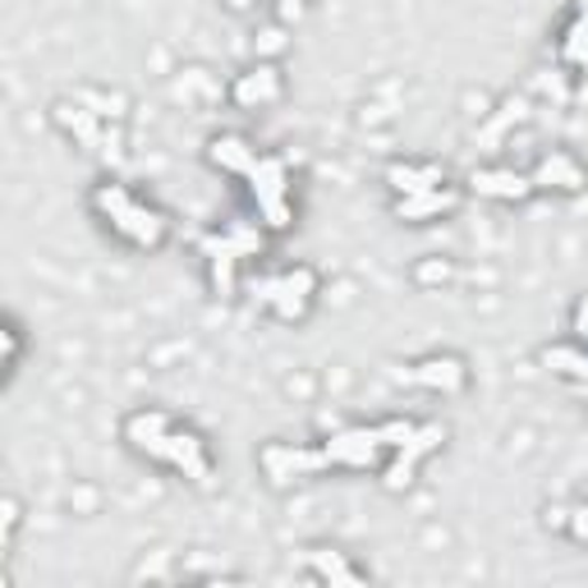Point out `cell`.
<instances>
[{
  "label": "cell",
  "mask_w": 588,
  "mask_h": 588,
  "mask_svg": "<svg viewBox=\"0 0 588 588\" xmlns=\"http://www.w3.org/2000/svg\"><path fill=\"white\" fill-rule=\"evenodd\" d=\"M87 207L102 216L106 230L115 239H125L130 249H143V254H157L171 244V216L162 207H152L143 203L130 184H120V179H102V184H92V194H87Z\"/></svg>",
  "instance_id": "6da1fadb"
},
{
  "label": "cell",
  "mask_w": 588,
  "mask_h": 588,
  "mask_svg": "<svg viewBox=\"0 0 588 588\" xmlns=\"http://www.w3.org/2000/svg\"><path fill=\"white\" fill-rule=\"evenodd\" d=\"M249 179V198L262 216V226L267 230H290L295 226V198H290V162L286 157H276V152H262L258 166L244 175Z\"/></svg>",
  "instance_id": "7a4b0ae2"
},
{
  "label": "cell",
  "mask_w": 588,
  "mask_h": 588,
  "mask_svg": "<svg viewBox=\"0 0 588 588\" xmlns=\"http://www.w3.org/2000/svg\"><path fill=\"white\" fill-rule=\"evenodd\" d=\"M327 455V470H350V474H368V470H382L391 446L382 442L378 423H363V427H340L322 442Z\"/></svg>",
  "instance_id": "3957f363"
},
{
  "label": "cell",
  "mask_w": 588,
  "mask_h": 588,
  "mask_svg": "<svg viewBox=\"0 0 588 588\" xmlns=\"http://www.w3.org/2000/svg\"><path fill=\"white\" fill-rule=\"evenodd\" d=\"M446 437H451V427L446 423H414V432H410V442L405 446H395L391 455H386V464H382V487L386 492H405L410 483H414V474H419V464L427 460V455H437L442 446H446Z\"/></svg>",
  "instance_id": "277c9868"
},
{
  "label": "cell",
  "mask_w": 588,
  "mask_h": 588,
  "mask_svg": "<svg viewBox=\"0 0 588 588\" xmlns=\"http://www.w3.org/2000/svg\"><path fill=\"white\" fill-rule=\"evenodd\" d=\"M152 464H166V470H175V474H184L194 487H212V451H207V437L203 432H194V427H184V423H175L166 437H162V446L152 451Z\"/></svg>",
  "instance_id": "5b68a950"
},
{
  "label": "cell",
  "mask_w": 588,
  "mask_h": 588,
  "mask_svg": "<svg viewBox=\"0 0 588 588\" xmlns=\"http://www.w3.org/2000/svg\"><path fill=\"white\" fill-rule=\"evenodd\" d=\"M258 470L267 474L271 487H290L299 478L327 474V455H322V442L318 446H308V442H267L258 451Z\"/></svg>",
  "instance_id": "8992f818"
},
{
  "label": "cell",
  "mask_w": 588,
  "mask_h": 588,
  "mask_svg": "<svg viewBox=\"0 0 588 588\" xmlns=\"http://www.w3.org/2000/svg\"><path fill=\"white\" fill-rule=\"evenodd\" d=\"M318 290H322V276H318L313 267H308V262L281 271V281H276V295H271V318H276V322H286V327L303 322L308 313H313Z\"/></svg>",
  "instance_id": "52a82bcc"
},
{
  "label": "cell",
  "mask_w": 588,
  "mask_h": 588,
  "mask_svg": "<svg viewBox=\"0 0 588 588\" xmlns=\"http://www.w3.org/2000/svg\"><path fill=\"white\" fill-rule=\"evenodd\" d=\"M529 179H534V189H538V194H566V198H575V194L588 189V171H584V162L575 157V152H566V147H551L547 157L529 171Z\"/></svg>",
  "instance_id": "ba28073f"
},
{
  "label": "cell",
  "mask_w": 588,
  "mask_h": 588,
  "mask_svg": "<svg viewBox=\"0 0 588 588\" xmlns=\"http://www.w3.org/2000/svg\"><path fill=\"white\" fill-rule=\"evenodd\" d=\"M405 378L432 395H464L470 391V363L460 354H423L419 363H410Z\"/></svg>",
  "instance_id": "9c48e42d"
},
{
  "label": "cell",
  "mask_w": 588,
  "mask_h": 588,
  "mask_svg": "<svg viewBox=\"0 0 588 588\" xmlns=\"http://www.w3.org/2000/svg\"><path fill=\"white\" fill-rule=\"evenodd\" d=\"M464 203V189L460 184H437V189H423V194H405L391 203V216L405 226H427V221H442V216H451L455 207Z\"/></svg>",
  "instance_id": "30bf717a"
},
{
  "label": "cell",
  "mask_w": 588,
  "mask_h": 588,
  "mask_svg": "<svg viewBox=\"0 0 588 588\" xmlns=\"http://www.w3.org/2000/svg\"><path fill=\"white\" fill-rule=\"evenodd\" d=\"M51 125L65 134L79 152H97L102 138H106V120L97 111H87L83 102H74V97H55L51 102Z\"/></svg>",
  "instance_id": "8fae6325"
},
{
  "label": "cell",
  "mask_w": 588,
  "mask_h": 588,
  "mask_svg": "<svg viewBox=\"0 0 588 588\" xmlns=\"http://www.w3.org/2000/svg\"><path fill=\"white\" fill-rule=\"evenodd\" d=\"M226 97L239 106V111H267L286 97V79L276 65H254V70H244L230 87H226Z\"/></svg>",
  "instance_id": "7c38bea8"
},
{
  "label": "cell",
  "mask_w": 588,
  "mask_h": 588,
  "mask_svg": "<svg viewBox=\"0 0 588 588\" xmlns=\"http://www.w3.org/2000/svg\"><path fill=\"white\" fill-rule=\"evenodd\" d=\"M470 189H474L478 198L510 203V207L529 203V198L538 194L534 179H529V171H510V166H478V171H470Z\"/></svg>",
  "instance_id": "4fadbf2b"
},
{
  "label": "cell",
  "mask_w": 588,
  "mask_h": 588,
  "mask_svg": "<svg viewBox=\"0 0 588 588\" xmlns=\"http://www.w3.org/2000/svg\"><path fill=\"white\" fill-rule=\"evenodd\" d=\"M258 157H262V152L254 147L249 134L226 130V134H212V138H207V166L221 171V175H239V179H244V175L258 166Z\"/></svg>",
  "instance_id": "5bb4252c"
},
{
  "label": "cell",
  "mask_w": 588,
  "mask_h": 588,
  "mask_svg": "<svg viewBox=\"0 0 588 588\" xmlns=\"http://www.w3.org/2000/svg\"><path fill=\"white\" fill-rule=\"evenodd\" d=\"M175 423H179V419H171L166 410H134V414H125V423H120V437H125V446H130L134 455L152 460V451L162 446V437H166Z\"/></svg>",
  "instance_id": "9a60e30c"
},
{
  "label": "cell",
  "mask_w": 588,
  "mask_h": 588,
  "mask_svg": "<svg viewBox=\"0 0 588 588\" xmlns=\"http://www.w3.org/2000/svg\"><path fill=\"white\" fill-rule=\"evenodd\" d=\"M198 254L207 258V281L216 299H230L239 290V258L230 254V244L221 239V230H212L198 239Z\"/></svg>",
  "instance_id": "2e32d148"
},
{
  "label": "cell",
  "mask_w": 588,
  "mask_h": 588,
  "mask_svg": "<svg viewBox=\"0 0 588 588\" xmlns=\"http://www.w3.org/2000/svg\"><path fill=\"white\" fill-rule=\"evenodd\" d=\"M386 179V189L395 198H405V194H423V189H437V184H446V166L437 162H410V157H400L382 171Z\"/></svg>",
  "instance_id": "e0dca14e"
},
{
  "label": "cell",
  "mask_w": 588,
  "mask_h": 588,
  "mask_svg": "<svg viewBox=\"0 0 588 588\" xmlns=\"http://www.w3.org/2000/svg\"><path fill=\"white\" fill-rule=\"evenodd\" d=\"M303 566H308V579H318V584H363L368 579V570L350 566L345 551H336V547H308Z\"/></svg>",
  "instance_id": "ac0fdd59"
},
{
  "label": "cell",
  "mask_w": 588,
  "mask_h": 588,
  "mask_svg": "<svg viewBox=\"0 0 588 588\" xmlns=\"http://www.w3.org/2000/svg\"><path fill=\"white\" fill-rule=\"evenodd\" d=\"M538 363L556 378L588 386V345H584V340H556V345H543Z\"/></svg>",
  "instance_id": "d6986e66"
},
{
  "label": "cell",
  "mask_w": 588,
  "mask_h": 588,
  "mask_svg": "<svg viewBox=\"0 0 588 588\" xmlns=\"http://www.w3.org/2000/svg\"><path fill=\"white\" fill-rule=\"evenodd\" d=\"M221 239L230 244V254H235L239 262L267 254V226H262V221H230V226H221Z\"/></svg>",
  "instance_id": "ffe728a7"
},
{
  "label": "cell",
  "mask_w": 588,
  "mask_h": 588,
  "mask_svg": "<svg viewBox=\"0 0 588 588\" xmlns=\"http://www.w3.org/2000/svg\"><path fill=\"white\" fill-rule=\"evenodd\" d=\"M74 102H83L87 111H97L106 125H120V120H125V111H130V102L120 97V92H97V87H74L70 92Z\"/></svg>",
  "instance_id": "44dd1931"
},
{
  "label": "cell",
  "mask_w": 588,
  "mask_h": 588,
  "mask_svg": "<svg viewBox=\"0 0 588 588\" xmlns=\"http://www.w3.org/2000/svg\"><path fill=\"white\" fill-rule=\"evenodd\" d=\"M6 382H14L19 363H23V350H28V336H23V322L19 318H6Z\"/></svg>",
  "instance_id": "7402d4cb"
},
{
  "label": "cell",
  "mask_w": 588,
  "mask_h": 588,
  "mask_svg": "<svg viewBox=\"0 0 588 588\" xmlns=\"http://www.w3.org/2000/svg\"><path fill=\"white\" fill-rule=\"evenodd\" d=\"M566 538L579 543V547H588V497L584 502H570V510H566Z\"/></svg>",
  "instance_id": "603a6c76"
},
{
  "label": "cell",
  "mask_w": 588,
  "mask_h": 588,
  "mask_svg": "<svg viewBox=\"0 0 588 588\" xmlns=\"http://www.w3.org/2000/svg\"><path fill=\"white\" fill-rule=\"evenodd\" d=\"M451 276H455V271H451L446 258H427V262L414 267V281H419V286H446Z\"/></svg>",
  "instance_id": "cb8c5ba5"
},
{
  "label": "cell",
  "mask_w": 588,
  "mask_h": 588,
  "mask_svg": "<svg viewBox=\"0 0 588 588\" xmlns=\"http://www.w3.org/2000/svg\"><path fill=\"white\" fill-rule=\"evenodd\" d=\"M97 157H102L106 166H120V162H125V134H120V125H106V138H102V147H97Z\"/></svg>",
  "instance_id": "d4e9b609"
},
{
  "label": "cell",
  "mask_w": 588,
  "mask_h": 588,
  "mask_svg": "<svg viewBox=\"0 0 588 588\" xmlns=\"http://www.w3.org/2000/svg\"><path fill=\"white\" fill-rule=\"evenodd\" d=\"M502 111H506V115H502V120H492V125H487V134H492V138H497V134H506V125H510V120L519 125V120L529 115V97H510Z\"/></svg>",
  "instance_id": "484cf974"
},
{
  "label": "cell",
  "mask_w": 588,
  "mask_h": 588,
  "mask_svg": "<svg viewBox=\"0 0 588 588\" xmlns=\"http://www.w3.org/2000/svg\"><path fill=\"white\" fill-rule=\"evenodd\" d=\"M276 281H281V271H271V276H254V281H249V299H254L258 308H271Z\"/></svg>",
  "instance_id": "4316f807"
},
{
  "label": "cell",
  "mask_w": 588,
  "mask_h": 588,
  "mask_svg": "<svg viewBox=\"0 0 588 588\" xmlns=\"http://www.w3.org/2000/svg\"><path fill=\"white\" fill-rule=\"evenodd\" d=\"M570 331H575V340H584V345H588V295H579V303H575Z\"/></svg>",
  "instance_id": "83f0119b"
},
{
  "label": "cell",
  "mask_w": 588,
  "mask_h": 588,
  "mask_svg": "<svg viewBox=\"0 0 588 588\" xmlns=\"http://www.w3.org/2000/svg\"><path fill=\"white\" fill-rule=\"evenodd\" d=\"M566 510L570 506H547L543 510V524H547V529H556V534H566Z\"/></svg>",
  "instance_id": "f1b7e54d"
},
{
  "label": "cell",
  "mask_w": 588,
  "mask_h": 588,
  "mask_svg": "<svg viewBox=\"0 0 588 588\" xmlns=\"http://www.w3.org/2000/svg\"><path fill=\"white\" fill-rule=\"evenodd\" d=\"M14 529H19V502H14V497H6V543L14 538Z\"/></svg>",
  "instance_id": "f546056e"
},
{
  "label": "cell",
  "mask_w": 588,
  "mask_h": 588,
  "mask_svg": "<svg viewBox=\"0 0 588 588\" xmlns=\"http://www.w3.org/2000/svg\"><path fill=\"white\" fill-rule=\"evenodd\" d=\"M258 6V0H226V10H235V14H249Z\"/></svg>",
  "instance_id": "4dcf8cb0"
},
{
  "label": "cell",
  "mask_w": 588,
  "mask_h": 588,
  "mask_svg": "<svg viewBox=\"0 0 588 588\" xmlns=\"http://www.w3.org/2000/svg\"><path fill=\"white\" fill-rule=\"evenodd\" d=\"M271 6H290V0H271ZM295 6H308V0H295Z\"/></svg>",
  "instance_id": "1f68e13d"
}]
</instances>
